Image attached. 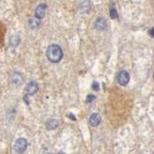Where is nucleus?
Wrapping results in <instances>:
<instances>
[{"mask_svg": "<svg viewBox=\"0 0 154 154\" xmlns=\"http://www.w3.org/2000/svg\"><path fill=\"white\" fill-rule=\"evenodd\" d=\"M63 50L61 47L57 45H51L47 47L46 57L51 63H59L63 59Z\"/></svg>", "mask_w": 154, "mask_h": 154, "instance_id": "f257e3e1", "label": "nucleus"}, {"mask_svg": "<svg viewBox=\"0 0 154 154\" xmlns=\"http://www.w3.org/2000/svg\"><path fill=\"white\" fill-rule=\"evenodd\" d=\"M27 147V141L24 138H19L17 140L16 143H14V149L18 153H22L25 151V149Z\"/></svg>", "mask_w": 154, "mask_h": 154, "instance_id": "f03ea898", "label": "nucleus"}, {"mask_svg": "<svg viewBox=\"0 0 154 154\" xmlns=\"http://www.w3.org/2000/svg\"><path fill=\"white\" fill-rule=\"evenodd\" d=\"M130 81V75L126 70H122L118 75V82L120 86H126Z\"/></svg>", "mask_w": 154, "mask_h": 154, "instance_id": "7ed1b4c3", "label": "nucleus"}, {"mask_svg": "<svg viewBox=\"0 0 154 154\" xmlns=\"http://www.w3.org/2000/svg\"><path fill=\"white\" fill-rule=\"evenodd\" d=\"M38 90V86L36 81H31L29 82L27 87H26V91L28 95H34Z\"/></svg>", "mask_w": 154, "mask_h": 154, "instance_id": "20e7f679", "label": "nucleus"}, {"mask_svg": "<svg viewBox=\"0 0 154 154\" xmlns=\"http://www.w3.org/2000/svg\"><path fill=\"white\" fill-rule=\"evenodd\" d=\"M45 10H46V5L43 3L40 4L35 11V17H38V19L43 18V17H45Z\"/></svg>", "mask_w": 154, "mask_h": 154, "instance_id": "39448f33", "label": "nucleus"}, {"mask_svg": "<svg viewBox=\"0 0 154 154\" xmlns=\"http://www.w3.org/2000/svg\"><path fill=\"white\" fill-rule=\"evenodd\" d=\"M107 28V22H106L105 18L98 17L95 21V29L98 31H104Z\"/></svg>", "mask_w": 154, "mask_h": 154, "instance_id": "423d86ee", "label": "nucleus"}, {"mask_svg": "<svg viewBox=\"0 0 154 154\" xmlns=\"http://www.w3.org/2000/svg\"><path fill=\"white\" fill-rule=\"evenodd\" d=\"M100 120H101V118H100L99 114H97V113H94V114H91V115L89 122H90V124L91 125V126H93V127H95V126H97V125L100 123Z\"/></svg>", "mask_w": 154, "mask_h": 154, "instance_id": "0eeeda50", "label": "nucleus"}, {"mask_svg": "<svg viewBox=\"0 0 154 154\" xmlns=\"http://www.w3.org/2000/svg\"><path fill=\"white\" fill-rule=\"evenodd\" d=\"M12 81H13V83L14 85L20 86L23 83V75L18 71L14 72V73L13 74V76H12Z\"/></svg>", "mask_w": 154, "mask_h": 154, "instance_id": "6e6552de", "label": "nucleus"}, {"mask_svg": "<svg viewBox=\"0 0 154 154\" xmlns=\"http://www.w3.org/2000/svg\"><path fill=\"white\" fill-rule=\"evenodd\" d=\"M58 125H59V122H58V120L55 119H49L46 122L45 126H46L47 130H53V129L57 128Z\"/></svg>", "mask_w": 154, "mask_h": 154, "instance_id": "1a4fd4ad", "label": "nucleus"}, {"mask_svg": "<svg viewBox=\"0 0 154 154\" xmlns=\"http://www.w3.org/2000/svg\"><path fill=\"white\" fill-rule=\"evenodd\" d=\"M28 23H29V27H30V29H36L38 27V25H40V19L38 17H32L28 20Z\"/></svg>", "mask_w": 154, "mask_h": 154, "instance_id": "9d476101", "label": "nucleus"}, {"mask_svg": "<svg viewBox=\"0 0 154 154\" xmlns=\"http://www.w3.org/2000/svg\"><path fill=\"white\" fill-rule=\"evenodd\" d=\"M10 45H11L12 47H17L19 42H20V38H19V37L17 36H12L11 38H10Z\"/></svg>", "mask_w": 154, "mask_h": 154, "instance_id": "9b49d317", "label": "nucleus"}, {"mask_svg": "<svg viewBox=\"0 0 154 154\" xmlns=\"http://www.w3.org/2000/svg\"><path fill=\"white\" fill-rule=\"evenodd\" d=\"M83 8H85L84 9V13H87V12H89V10H90V8H91V4H90V2L89 1H85V2H83L81 4V6H80V9H83Z\"/></svg>", "mask_w": 154, "mask_h": 154, "instance_id": "f8f14e48", "label": "nucleus"}, {"mask_svg": "<svg viewBox=\"0 0 154 154\" xmlns=\"http://www.w3.org/2000/svg\"><path fill=\"white\" fill-rule=\"evenodd\" d=\"M110 17L112 18H118L119 17V14H118V12H117V10H116V8L112 7L110 9Z\"/></svg>", "mask_w": 154, "mask_h": 154, "instance_id": "ddd939ff", "label": "nucleus"}, {"mask_svg": "<svg viewBox=\"0 0 154 154\" xmlns=\"http://www.w3.org/2000/svg\"><path fill=\"white\" fill-rule=\"evenodd\" d=\"M94 99H95V95H94V94H89L88 96H87V98H86V102L87 103H91V102H93Z\"/></svg>", "mask_w": 154, "mask_h": 154, "instance_id": "4468645a", "label": "nucleus"}, {"mask_svg": "<svg viewBox=\"0 0 154 154\" xmlns=\"http://www.w3.org/2000/svg\"><path fill=\"white\" fill-rule=\"evenodd\" d=\"M91 89H93L94 91H99V83H97V82H94L93 85H91Z\"/></svg>", "mask_w": 154, "mask_h": 154, "instance_id": "2eb2a0df", "label": "nucleus"}, {"mask_svg": "<svg viewBox=\"0 0 154 154\" xmlns=\"http://www.w3.org/2000/svg\"><path fill=\"white\" fill-rule=\"evenodd\" d=\"M149 34H150V36H151L152 38H154V27L151 28L150 30H149Z\"/></svg>", "mask_w": 154, "mask_h": 154, "instance_id": "dca6fc26", "label": "nucleus"}, {"mask_svg": "<svg viewBox=\"0 0 154 154\" xmlns=\"http://www.w3.org/2000/svg\"><path fill=\"white\" fill-rule=\"evenodd\" d=\"M69 118L70 119H72V120H76V119L74 118V116L72 115V114H69Z\"/></svg>", "mask_w": 154, "mask_h": 154, "instance_id": "f3484780", "label": "nucleus"}, {"mask_svg": "<svg viewBox=\"0 0 154 154\" xmlns=\"http://www.w3.org/2000/svg\"><path fill=\"white\" fill-rule=\"evenodd\" d=\"M24 100H25L26 104H28V99H27V95H25V96H24Z\"/></svg>", "mask_w": 154, "mask_h": 154, "instance_id": "a211bd4d", "label": "nucleus"}, {"mask_svg": "<svg viewBox=\"0 0 154 154\" xmlns=\"http://www.w3.org/2000/svg\"><path fill=\"white\" fill-rule=\"evenodd\" d=\"M153 78H154V74H153Z\"/></svg>", "mask_w": 154, "mask_h": 154, "instance_id": "6ab92c4d", "label": "nucleus"}]
</instances>
